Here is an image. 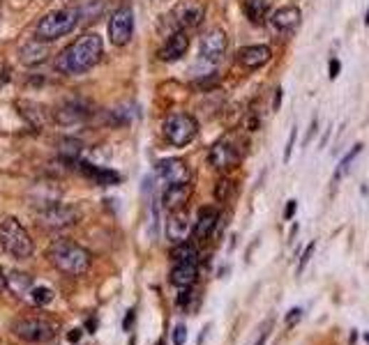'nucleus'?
Masks as SVG:
<instances>
[{
    "mask_svg": "<svg viewBox=\"0 0 369 345\" xmlns=\"http://www.w3.org/2000/svg\"><path fill=\"white\" fill-rule=\"evenodd\" d=\"M104 53V42L97 33H85L76 42L61 51L56 60V69L67 76H79L93 69Z\"/></svg>",
    "mask_w": 369,
    "mask_h": 345,
    "instance_id": "1",
    "label": "nucleus"
},
{
    "mask_svg": "<svg viewBox=\"0 0 369 345\" xmlns=\"http://www.w3.org/2000/svg\"><path fill=\"white\" fill-rule=\"evenodd\" d=\"M46 255L53 267L67 276H81L90 270V251L72 240H56Z\"/></svg>",
    "mask_w": 369,
    "mask_h": 345,
    "instance_id": "2",
    "label": "nucleus"
},
{
    "mask_svg": "<svg viewBox=\"0 0 369 345\" xmlns=\"http://www.w3.org/2000/svg\"><path fill=\"white\" fill-rule=\"evenodd\" d=\"M81 9L76 7H63L53 9L46 16L40 18V23L35 28V39H42V42H56L65 35H70L76 26H79Z\"/></svg>",
    "mask_w": 369,
    "mask_h": 345,
    "instance_id": "3",
    "label": "nucleus"
},
{
    "mask_svg": "<svg viewBox=\"0 0 369 345\" xmlns=\"http://www.w3.org/2000/svg\"><path fill=\"white\" fill-rule=\"evenodd\" d=\"M0 246L7 255H12L16 260H28L33 255V240L28 230L19 223L14 216L0 223Z\"/></svg>",
    "mask_w": 369,
    "mask_h": 345,
    "instance_id": "4",
    "label": "nucleus"
},
{
    "mask_svg": "<svg viewBox=\"0 0 369 345\" xmlns=\"http://www.w3.org/2000/svg\"><path fill=\"white\" fill-rule=\"evenodd\" d=\"M199 134V122L197 117L189 113H173L164 120V136L173 147H184L189 145Z\"/></svg>",
    "mask_w": 369,
    "mask_h": 345,
    "instance_id": "5",
    "label": "nucleus"
},
{
    "mask_svg": "<svg viewBox=\"0 0 369 345\" xmlns=\"http://www.w3.org/2000/svg\"><path fill=\"white\" fill-rule=\"evenodd\" d=\"M134 35V7L123 3L109 18V39L113 46H128Z\"/></svg>",
    "mask_w": 369,
    "mask_h": 345,
    "instance_id": "6",
    "label": "nucleus"
},
{
    "mask_svg": "<svg viewBox=\"0 0 369 345\" xmlns=\"http://www.w3.org/2000/svg\"><path fill=\"white\" fill-rule=\"evenodd\" d=\"M14 336L24 339L28 343H46L56 336V327L51 322H46L42 318H26L12 324Z\"/></svg>",
    "mask_w": 369,
    "mask_h": 345,
    "instance_id": "7",
    "label": "nucleus"
},
{
    "mask_svg": "<svg viewBox=\"0 0 369 345\" xmlns=\"http://www.w3.org/2000/svg\"><path fill=\"white\" fill-rule=\"evenodd\" d=\"M208 161L215 171L219 173H227V171H233L236 166L240 164V152L238 147L233 145L231 141H227V138H222V141H217L215 145L210 147L208 152Z\"/></svg>",
    "mask_w": 369,
    "mask_h": 345,
    "instance_id": "8",
    "label": "nucleus"
},
{
    "mask_svg": "<svg viewBox=\"0 0 369 345\" xmlns=\"http://www.w3.org/2000/svg\"><path fill=\"white\" fill-rule=\"evenodd\" d=\"M169 18H173L178 31H189V28L201 26V21L206 18V5L199 3V0H182Z\"/></svg>",
    "mask_w": 369,
    "mask_h": 345,
    "instance_id": "9",
    "label": "nucleus"
},
{
    "mask_svg": "<svg viewBox=\"0 0 369 345\" xmlns=\"http://www.w3.org/2000/svg\"><path fill=\"white\" fill-rule=\"evenodd\" d=\"M229 39L227 33L222 28H212L206 35L201 37V58L208 63H219L227 53Z\"/></svg>",
    "mask_w": 369,
    "mask_h": 345,
    "instance_id": "10",
    "label": "nucleus"
},
{
    "mask_svg": "<svg viewBox=\"0 0 369 345\" xmlns=\"http://www.w3.org/2000/svg\"><path fill=\"white\" fill-rule=\"evenodd\" d=\"M157 177L167 186L187 184L189 182V169L182 159H178V156H171V159H162L157 164Z\"/></svg>",
    "mask_w": 369,
    "mask_h": 345,
    "instance_id": "11",
    "label": "nucleus"
},
{
    "mask_svg": "<svg viewBox=\"0 0 369 345\" xmlns=\"http://www.w3.org/2000/svg\"><path fill=\"white\" fill-rule=\"evenodd\" d=\"M79 221V210H74L70 205H48L42 212V223L48 228H67V225H74Z\"/></svg>",
    "mask_w": 369,
    "mask_h": 345,
    "instance_id": "12",
    "label": "nucleus"
},
{
    "mask_svg": "<svg viewBox=\"0 0 369 345\" xmlns=\"http://www.w3.org/2000/svg\"><path fill=\"white\" fill-rule=\"evenodd\" d=\"M189 233H194V223L189 219L187 210L169 212V219H167V238H169V242L171 244L187 242Z\"/></svg>",
    "mask_w": 369,
    "mask_h": 345,
    "instance_id": "13",
    "label": "nucleus"
},
{
    "mask_svg": "<svg viewBox=\"0 0 369 345\" xmlns=\"http://www.w3.org/2000/svg\"><path fill=\"white\" fill-rule=\"evenodd\" d=\"M189 51V35L187 31H173L164 46L160 48V60L164 63H173V60H180V58Z\"/></svg>",
    "mask_w": 369,
    "mask_h": 345,
    "instance_id": "14",
    "label": "nucleus"
},
{
    "mask_svg": "<svg viewBox=\"0 0 369 345\" xmlns=\"http://www.w3.org/2000/svg\"><path fill=\"white\" fill-rule=\"evenodd\" d=\"M300 21H303V12L296 7V5H286L277 9V12L270 16V23H273L275 31L284 33V35H291L298 31Z\"/></svg>",
    "mask_w": 369,
    "mask_h": 345,
    "instance_id": "15",
    "label": "nucleus"
},
{
    "mask_svg": "<svg viewBox=\"0 0 369 345\" xmlns=\"http://www.w3.org/2000/svg\"><path fill=\"white\" fill-rule=\"evenodd\" d=\"M217 223H219V210H215V207H201L197 221H194V238H197V242L210 240Z\"/></svg>",
    "mask_w": 369,
    "mask_h": 345,
    "instance_id": "16",
    "label": "nucleus"
},
{
    "mask_svg": "<svg viewBox=\"0 0 369 345\" xmlns=\"http://www.w3.org/2000/svg\"><path fill=\"white\" fill-rule=\"evenodd\" d=\"M236 58L245 69H259V67H264L266 63H270L273 51H270V46H266V44H251V46L240 48Z\"/></svg>",
    "mask_w": 369,
    "mask_h": 345,
    "instance_id": "17",
    "label": "nucleus"
},
{
    "mask_svg": "<svg viewBox=\"0 0 369 345\" xmlns=\"http://www.w3.org/2000/svg\"><path fill=\"white\" fill-rule=\"evenodd\" d=\"M189 196H192V182H187V184H173V186H167V189H164L162 205L167 207L169 212L184 210V205L189 203Z\"/></svg>",
    "mask_w": 369,
    "mask_h": 345,
    "instance_id": "18",
    "label": "nucleus"
},
{
    "mask_svg": "<svg viewBox=\"0 0 369 345\" xmlns=\"http://www.w3.org/2000/svg\"><path fill=\"white\" fill-rule=\"evenodd\" d=\"M48 42H42V39H33V42L24 44L19 48V60L26 67H35V65H42L46 58H48Z\"/></svg>",
    "mask_w": 369,
    "mask_h": 345,
    "instance_id": "19",
    "label": "nucleus"
},
{
    "mask_svg": "<svg viewBox=\"0 0 369 345\" xmlns=\"http://www.w3.org/2000/svg\"><path fill=\"white\" fill-rule=\"evenodd\" d=\"M169 279L176 288H192L199 279V262H176Z\"/></svg>",
    "mask_w": 369,
    "mask_h": 345,
    "instance_id": "20",
    "label": "nucleus"
},
{
    "mask_svg": "<svg viewBox=\"0 0 369 345\" xmlns=\"http://www.w3.org/2000/svg\"><path fill=\"white\" fill-rule=\"evenodd\" d=\"M79 169L81 173L88 177V180H93L95 184L100 186H111V184H118L120 182V175L111 171V169H102V166H93L88 161H79Z\"/></svg>",
    "mask_w": 369,
    "mask_h": 345,
    "instance_id": "21",
    "label": "nucleus"
},
{
    "mask_svg": "<svg viewBox=\"0 0 369 345\" xmlns=\"http://www.w3.org/2000/svg\"><path fill=\"white\" fill-rule=\"evenodd\" d=\"M242 12H245V16L249 18V23L264 26L268 21L270 3L268 0H242Z\"/></svg>",
    "mask_w": 369,
    "mask_h": 345,
    "instance_id": "22",
    "label": "nucleus"
},
{
    "mask_svg": "<svg viewBox=\"0 0 369 345\" xmlns=\"http://www.w3.org/2000/svg\"><path fill=\"white\" fill-rule=\"evenodd\" d=\"M85 117H88V111L76 102H67L56 111V120L61 124H79Z\"/></svg>",
    "mask_w": 369,
    "mask_h": 345,
    "instance_id": "23",
    "label": "nucleus"
},
{
    "mask_svg": "<svg viewBox=\"0 0 369 345\" xmlns=\"http://www.w3.org/2000/svg\"><path fill=\"white\" fill-rule=\"evenodd\" d=\"M7 288L12 290L16 297H26L33 290V279L24 272H12L7 276Z\"/></svg>",
    "mask_w": 369,
    "mask_h": 345,
    "instance_id": "24",
    "label": "nucleus"
},
{
    "mask_svg": "<svg viewBox=\"0 0 369 345\" xmlns=\"http://www.w3.org/2000/svg\"><path fill=\"white\" fill-rule=\"evenodd\" d=\"M171 260L173 262H199V249H197V244H194V242L173 244Z\"/></svg>",
    "mask_w": 369,
    "mask_h": 345,
    "instance_id": "25",
    "label": "nucleus"
},
{
    "mask_svg": "<svg viewBox=\"0 0 369 345\" xmlns=\"http://www.w3.org/2000/svg\"><path fill=\"white\" fill-rule=\"evenodd\" d=\"M236 191H238V182L231 180V177H222V180L215 184V198L219 203H229L236 198Z\"/></svg>",
    "mask_w": 369,
    "mask_h": 345,
    "instance_id": "26",
    "label": "nucleus"
},
{
    "mask_svg": "<svg viewBox=\"0 0 369 345\" xmlns=\"http://www.w3.org/2000/svg\"><path fill=\"white\" fill-rule=\"evenodd\" d=\"M53 299V290L46 288V285H33L31 290V304H35V307H44V304H48Z\"/></svg>",
    "mask_w": 369,
    "mask_h": 345,
    "instance_id": "27",
    "label": "nucleus"
},
{
    "mask_svg": "<svg viewBox=\"0 0 369 345\" xmlns=\"http://www.w3.org/2000/svg\"><path fill=\"white\" fill-rule=\"evenodd\" d=\"M61 154L65 156L67 161H76L81 154V143L79 141H72V138H65V141L61 143Z\"/></svg>",
    "mask_w": 369,
    "mask_h": 345,
    "instance_id": "28",
    "label": "nucleus"
},
{
    "mask_svg": "<svg viewBox=\"0 0 369 345\" xmlns=\"http://www.w3.org/2000/svg\"><path fill=\"white\" fill-rule=\"evenodd\" d=\"M360 152H363V143H358V145L351 147V152H348V154L344 156V159L339 161V169H337V173H335V180H339V177H342V175L348 171V166H351V161H353Z\"/></svg>",
    "mask_w": 369,
    "mask_h": 345,
    "instance_id": "29",
    "label": "nucleus"
},
{
    "mask_svg": "<svg viewBox=\"0 0 369 345\" xmlns=\"http://www.w3.org/2000/svg\"><path fill=\"white\" fill-rule=\"evenodd\" d=\"M314 249H316V244L312 242V244H307V249H305V253L300 255V262H298V274H303V270L307 267V262H309V258H312V253H314Z\"/></svg>",
    "mask_w": 369,
    "mask_h": 345,
    "instance_id": "30",
    "label": "nucleus"
},
{
    "mask_svg": "<svg viewBox=\"0 0 369 345\" xmlns=\"http://www.w3.org/2000/svg\"><path fill=\"white\" fill-rule=\"evenodd\" d=\"M187 341V327L184 324H176V329H173V345H184Z\"/></svg>",
    "mask_w": 369,
    "mask_h": 345,
    "instance_id": "31",
    "label": "nucleus"
},
{
    "mask_svg": "<svg viewBox=\"0 0 369 345\" xmlns=\"http://www.w3.org/2000/svg\"><path fill=\"white\" fill-rule=\"evenodd\" d=\"M273 324H275V320H273V318H268V320H266L264 329H261V336H259V341H256L254 345H266V341H268V336H270V329H273Z\"/></svg>",
    "mask_w": 369,
    "mask_h": 345,
    "instance_id": "32",
    "label": "nucleus"
},
{
    "mask_svg": "<svg viewBox=\"0 0 369 345\" xmlns=\"http://www.w3.org/2000/svg\"><path fill=\"white\" fill-rule=\"evenodd\" d=\"M296 136H298V127H293V129H291L289 143H286V150H284V161L291 159V152H293V145H296Z\"/></svg>",
    "mask_w": 369,
    "mask_h": 345,
    "instance_id": "33",
    "label": "nucleus"
},
{
    "mask_svg": "<svg viewBox=\"0 0 369 345\" xmlns=\"http://www.w3.org/2000/svg\"><path fill=\"white\" fill-rule=\"evenodd\" d=\"M300 318H303V309H291L289 313H286V324H289V327H293V324L300 320Z\"/></svg>",
    "mask_w": 369,
    "mask_h": 345,
    "instance_id": "34",
    "label": "nucleus"
},
{
    "mask_svg": "<svg viewBox=\"0 0 369 345\" xmlns=\"http://www.w3.org/2000/svg\"><path fill=\"white\" fill-rule=\"evenodd\" d=\"M134 318H137V311L130 309V311H128V315H125V320H123V329H125V331H130V329H132Z\"/></svg>",
    "mask_w": 369,
    "mask_h": 345,
    "instance_id": "35",
    "label": "nucleus"
},
{
    "mask_svg": "<svg viewBox=\"0 0 369 345\" xmlns=\"http://www.w3.org/2000/svg\"><path fill=\"white\" fill-rule=\"evenodd\" d=\"M328 69H330V74H328V76L335 81V78L339 76V72H342V65H339L337 58H333V60H330V67H328Z\"/></svg>",
    "mask_w": 369,
    "mask_h": 345,
    "instance_id": "36",
    "label": "nucleus"
},
{
    "mask_svg": "<svg viewBox=\"0 0 369 345\" xmlns=\"http://www.w3.org/2000/svg\"><path fill=\"white\" fill-rule=\"evenodd\" d=\"M194 85H197V87H203V90H206V87H208V90H210V87H215V85H217V78H210V81H208V76H206V78H201V81H197Z\"/></svg>",
    "mask_w": 369,
    "mask_h": 345,
    "instance_id": "37",
    "label": "nucleus"
},
{
    "mask_svg": "<svg viewBox=\"0 0 369 345\" xmlns=\"http://www.w3.org/2000/svg\"><path fill=\"white\" fill-rule=\"evenodd\" d=\"M296 207H298V203H296V201H289V205H286V212H284V219H286V221H289V219H293Z\"/></svg>",
    "mask_w": 369,
    "mask_h": 345,
    "instance_id": "38",
    "label": "nucleus"
},
{
    "mask_svg": "<svg viewBox=\"0 0 369 345\" xmlns=\"http://www.w3.org/2000/svg\"><path fill=\"white\" fill-rule=\"evenodd\" d=\"M67 339H70V343L81 341V329H72L70 334H67Z\"/></svg>",
    "mask_w": 369,
    "mask_h": 345,
    "instance_id": "39",
    "label": "nucleus"
},
{
    "mask_svg": "<svg viewBox=\"0 0 369 345\" xmlns=\"http://www.w3.org/2000/svg\"><path fill=\"white\" fill-rule=\"evenodd\" d=\"M7 288V276L3 272V267H0V290H5Z\"/></svg>",
    "mask_w": 369,
    "mask_h": 345,
    "instance_id": "40",
    "label": "nucleus"
},
{
    "mask_svg": "<svg viewBox=\"0 0 369 345\" xmlns=\"http://www.w3.org/2000/svg\"><path fill=\"white\" fill-rule=\"evenodd\" d=\"M279 102H281V87H279V90H277V95H275V104H273V108H275V111H277V108H279Z\"/></svg>",
    "mask_w": 369,
    "mask_h": 345,
    "instance_id": "41",
    "label": "nucleus"
},
{
    "mask_svg": "<svg viewBox=\"0 0 369 345\" xmlns=\"http://www.w3.org/2000/svg\"><path fill=\"white\" fill-rule=\"evenodd\" d=\"M365 26H369V9H367V16H365Z\"/></svg>",
    "mask_w": 369,
    "mask_h": 345,
    "instance_id": "42",
    "label": "nucleus"
},
{
    "mask_svg": "<svg viewBox=\"0 0 369 345\" xmlns=\"http://www.w3.org/2000/svg\"><path fill=\"white\" fill-rule=\"evenodd\" d=\"M365 339H367V343H369V336H365Z\"/></svg>",
    "mask_w": 369,
    "mask_h": 345,
    "instance_id": "43",
    "label": "nucleus"
},
{
    "mask_svg": "<svg viewBox=\"0 0 369 345\" xmlns=\"http://www.w3.org/2000/svg\"><path fill=\"white\" fill-rule=\"evenodd\" d=\"M157 345H164V343H162V341H160V343H157Z\"/></svg>",
    "mask_w": 369,
    "mask_h": 345,
    "instance_id": "44",
    "label": "nucleus"
}]
</instances>
